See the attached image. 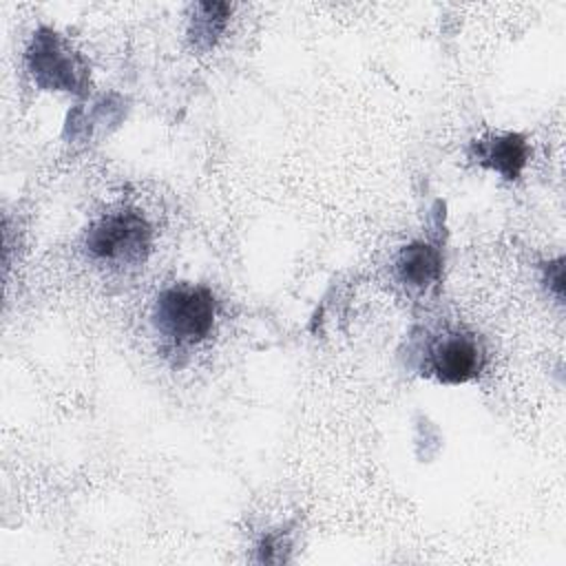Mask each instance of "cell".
<instances>
[{
  "label": "cell",
  "mask_w": 566,
  "mask_h": 566,
  "mask_svg": "<svg viewBox=\"0 0 566 566\" xmlns=\"http://www.w3.org/2000/svg\"><path fill=\"white\" fill-rule=\"evenodd\" d=\"M217 312L219 303L210 287L197 283H175L155 296L150 323L161 345L181 354L197 347L212 334Z\"/></svg>",
  "instance_id": "obj_1"
},
{
  "label": "cell",
  "mask_w": 566,
  "mask_h": 566,
  "mask_svg": "<svg viewBox=\"0 0 566 566\" xmlns=\"http://www.w3.org/2000/svg\"><path fill=\"white\" fill-rule=\"evenodd\" d=\"M82 245L91 261L108 270H133L150 254L153 228L135 210L104 212L84 230Z\"/></svg>",
  "instance_id": "obj_2"
},
{
  "label": "cell",
  "mask_w": 566,
  "mask_h": 566,
  "mask_svg": "<svg viewBox=\"0 0 566 566\" xmlns=\"http://www.w3.org/2000/svg\"><path fill=\"white\" fill-rule=\"evenodd\" d=\"M27 71L42 91L84 95L88 86L86 60L53 29L33 31L24 53Z\"/></svg>",
  "instance_id": "obj_3"
},
{
  "label": "cell",
  "mask_w": 566,
  "mask_h": 566,
  "mask_svg": "<svg viewBox=\"0 0 566 566\" xmlns=\"http://www.w3.org/2000/svg\"><path fill=\"white\" fill-rule=\"evenodd\" d=\"M420 369L442 385H467L486 367V347L482 338L462 327H447L427 338Z\"/></svg>",
  "instance_id": "obj_4"
},
{
  "label": "cell",
  "mask_w": 566,
  "mask_h": 566,
  "mask_svg": "<svg viewBox=\"0 0 566 566\" xmlns=\"http://www.w3.org/2000/svg\"><path fill=\"white\" fill-rule=\"evenodd\" d=\"M528 142L520 133H491L473 139L469 146V159L478 166L500 175L506 181L520 179L528 164Z\"/></svg>",
  "instance_id": "obj_5"
},
{
  "label": "cell",
  "mask_w": 566,
  "mask_h": 566,
  "mask_svg": "<svg viewBox=\"0 0 566 566\" xmlns=\"http://www.w3.org/2000/svg\"><path fill=\"white\" fill-rule=\"evenodd\" d=\"M442 252L429 241L402 245L394 259L396 281L411 294H424L442 281Z\"/></svg>",
  "instance_id": "obj_6"
},
{
  "label": "cell",
  "mask_w": 566,
  "mask_h": 566,
  "mask_svg": "<svg viewBox=\"0 0 566 566\" xmlns=\"http://www.w3.org/2000/svg\"><path fill=\"white\" fill-rule=\"evenodd\" d=\"M232 7L228 2H197L188 20V40L197 51H210L223 35Z\"/></svg>",
  "instance_id": "obj_7"
}]
</instances>
